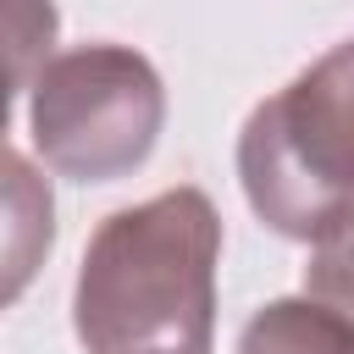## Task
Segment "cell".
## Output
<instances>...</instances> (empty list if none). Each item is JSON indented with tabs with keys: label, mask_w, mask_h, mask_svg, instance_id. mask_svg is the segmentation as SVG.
<instances>
[{
	"label": "cell",
	"mask_w": 354,
	"mask_h": 354,
	"mask_svg": "<svg viewBox=\"0 0 354 354\" xmlns=\"http://www.w3.org/2000/svg\"><path fill=\"white\" fill-rule=\"evenodd\" d=\"M221 216L205 188H166L105 216L83 249L72 326L88 354H210Z\"/></svg>",
	"instance_id": "6da1fadb"
},
{
	"label": "cell",
	"mask_w": 354,
	"mask_h": 354,
	"mask_svg": "<svg viewBox=\"0 0 354 354\" xmlns=\"http://www.w3.org/2000/svg\"><path fill=\"white\" fill-rule=\"evenodd\" d=\"M304 293L354 326V216L332 227L326 238H315L310 266H304Z\"/></svg>",
	"instance_id": "8992f818"
},
{
	"label": "cell",
	"mask_w": 354,
	"mask_h": 354,
	"mask_svg": "<svg viewBox=\"0 0 354 354\" xmlns=\"http://www.w3.org/2000/svg\"><path fill=\"white\" fill-rule=\"evenodd\" d=\"M232 354H354V326L337 310L315 304L310 293L271 299L243 321Z\"/></svg>",
	"instance_id": "277c9868"
},
{
	"label": "cell",
	"mask_w": 354,
	"mask_h": 354,
	"mask_svg": "<svg viewBox=\"0 0 354 354\" xmlns=\"http://www.w3.org/2000/svg\"><path fill=\"white\" fill-rule=\"evenodd\" d=\"M166 127V83L133 44H72L28 88V133L50 171L116 183L138 171Z\"/></svg>",
	"instance_id": "3957f363"
},
{
	"label": "cell",
	"mask_w": 354,
	"mask_h": 354,
	"mask_svg": "<svg viewBox=\"0 0 354 354\" xmlns=\"http://www.w3.org/2000/svg\"><path fill=\"white\" fill-rule=\"evenodd\" d=\"M238 183L249 210L293 243H315L354 216V39L249 111Z\"/></svg>",
	"instance_id": "7a4b0ae2"
},
{
	"label": "cell",
	"mask_w": 354,
	"mask_h": 354,
	"mask_svg": "<svg viewBox=\"0 0 354 354\" xmlns=\"http://www.w3.org/2000/svg\"><path fill=\"white\" fill-rule=\"evenodd\" d=\"M6 177H11V282H6V293L17 299L33 271V254L50 249V188L33 183V166L17 149L6 155Z\"/></svg>",
	"instance_id": "5b68a950"
}]
</instances>
